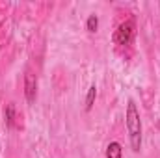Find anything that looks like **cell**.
<instances>
[{
	"label": "cell",
	"instance_id": "6da1fadb",
	"mask_svg": "<svg viewBox=\"0 0 160 158\" xmlns=\"http://www.w3.org/2000/svg\"><path fill=\"white\" fill-rule=\"evenodd\" d=\"M127 130H128L130 147L134 153H138L142 149V119L134 101H128V106H127Z\"/></svg>",
	"mask_w": 160,
	"mask_h": 158
},
{
	"label": "cell",
	"instance_id": "7a4b0ae2",
	"mask_svg": "<svg viewBox=\"0 0 160 158\" xmlns=\"http://www.w3.org/2000/svg\"><path fill=\"white\" fill-rule=\"evenodd\" d=\"M134 32H136V24H134L132 19L121 22L119 26H118V30H116V34H114V43H118V45H128L132 41V37H134Z\"/></svg>",
	"mask_w": 160,
	"mask_h": 158
},
{
	"label": "cell",
	"instance_id": "3957f363",
	"mask_svg": "<svg viewBox=\"0 0 160 158\" xmlns=\"http://www.w3.org/2000/svg\"><path fill=\"white\" fill-rule=\"evenodd\" d=\"M24 95H26L28 104L36 102V97H38V78L32 73H26V77H24Z\"/></svg>",
	"mask_w": 160,
	"mask_h": 158
},
{
	"label": "cell",
	"instance_id": "277c9868",
	"mask_svg": "<svg viewBox=\"0 0 160 158\" xmlns=\"http://www.w3.org/2000/svg\"><path fill=\"white\" fill-rule=\"evenodd\" d=\"M4 119H6V126H8V128H15V119H17V114H15V104H8V106H6Z\"/></svg>",
	"mask_w": 160,
	"mask_h": 158
},
{
	"label": "cell",
	"instance_id": "5b68a950",
	"mask_svg": "<svg viewBox=\"0 0 160 158\" xmlns=\"http://www.w3.org/2000/svg\"><path fill=\"white\" fill-rule=\"evenodd\" d=\"M106 158H123L121 143H118V141H110L108 147H106Z\"/></svg>",
	"mask_w": 160,
	"mask_h": 158
},
{
	"label": "cell",
	"instance_id": "8992f818",
	"mask_svg": "<svg viewBox=\"0 0 160 158\" xmlns=\"http://www.w3.org/2000/svg\"><path fill=\"white\" fill-rule=\"evenodd\" d=\"M95 97H97V87L91 86L88 89V97H86V112H89L93 108V102H95Z\"/></svg>",
	"mask_w": 160,
	"mask_h": 158
},
{
	"label": "cell",
	"instance_id": "52a82bcc",
	"mask_svg": "<svg viewBox=\"0 0 160 158\" xmlns=\"http://www.w3.org/2000/svg\"><path fill=\"white\" fill-rule=\"evenodd\" d=\"M86 28H88V32H97V28H99V17L97 15H89L88 17V22H86Z\"/></svg>",
	"mask_w": 160,
	"mask_h": 158
},
{
	"label": "cell",
	"instance_id": "ba28073f",
	"mask_svg": "<svg viewBox=\"0 0 160 158\" xmlns=\"http://www.w3.org/2000/svg\"><path fill=\"white\" fill-rule=\"evenodd\" d=\"M0 153H2V145H0Z\"/></svg>",
	"mask_w": 160,
	"mask_h": 158
}]
</instances>
